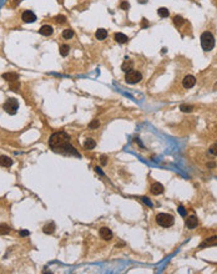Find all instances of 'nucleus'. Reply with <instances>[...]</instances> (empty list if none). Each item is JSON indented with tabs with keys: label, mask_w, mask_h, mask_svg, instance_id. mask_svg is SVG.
Segmentation results:
<instances>
[{
	"label": "nucleus",
	"mask_w": 217,
	"mask_h": 274,
	"mask_svg": "<svg viewBox=\"0 0 217 274\" xmlns=\"http://www.w3.org/2000/svg\"><path fill=\"white\" fill-rule=\"evenodd\" d=\"M157 14L160 15L161 18H167L168 15H170V11H168V9H166V8H158Z\"/></svg>",
	"instance_id": "obj_21"
},
{
	"label": "nucleus",
	"mask_w": 217,
	"mask_h": 274,
	"mask_svg": "<svg viewBox=\"0 0 217 274\" xmlns=\"http://www.w3.org/2000/svg\"><path fill=\"white\" fill-rule=\"evenodd\" d=\"M13 165V160L8 156H0V166L4 167H10Z\"/></svg>",
	"instance_id": "obj_15"
},
{
	"label": "nucleus",
	"mask_w": 217,
	"mask_h": 274,
	"mask_svg": "<svg viewBox=\"0 0 217 274\" xmlns=\"http://www.w3.org/2000/svg\"><path fill=\"white\" fill-rule=\"evenodd\" d=\"M95 38L97 40H105L107 38V31L105 29H99L96 30V33H95Z\"/></svg>",
	"instance_id": "obj_18"
},
{
	"label": "nucleus",
	"mask_w": 217,
	"mask_h": 274,
	"mask_svg": "<svg viewBox=\"0 0 217 274\" xmlns=\"http://www.w3.org/2000/svg\"><path fill=\"white\" fill-rule=\"evenodd\" d=\"M52 31H54L52 26H50V25H43V26L40 28L39 33H40L41 35H44V36H50V35L52 34Z\"/></svg>",
	"instance_id": "obj_13"
},
{
	"label": "nucleus",
	"mask_w": 217,
	"mask_h": 274,
	"mask_svg": "<svg viewBox=\"0 0 217 274\" xmlns=\"http://www.w3.org/2000/svg\"><path fill=\"white\" fill-rule=\"evenodd\" d=\"M99 126H100L99 120H92L91 122L89 123V128L90 130H96V128H99Z\"/></svg>",
	"instance_id": "obj_26"
},
{
	"label": "nucleus",
	"mask_w": 217,
	"mask_h": 274,
	"mask_svg": "<svg viewBox=\"0 0 217 274\" xmlns=\"http://www.w3.org/2000/svg\"><path fill=\"white\" fill-rule=\"evenodd\" d=\"M163 191H165V188H163V186H162L161 183H158V182L152 183V186H151V193L152 194L158 196V194H162Z\"/></svg>",
	"instance_id": "obj_8"
},
{
	"label": "nucleus",
	"mask_w": 217,
	"mask_h": 274,
	"mask_svg": "<svg viewBox=\"0 0 217 274\" xmlns=\"http://www.w3.org/2000/svg\"><path fill=\"white\" fill-rule=\"evenodd\" d=\"M127 40H129V38L125 34H122V33H116L115 34V41H116V43L125 44V43H127Z\"/></svg>",
	"instance_id": "obj_14"
},
{
	"label": "nucleus",
	"mask_w": 217,
	"mask_h": 274,
	"mask_svg": "<svg viewBox=\"0 0 217 274\" xmlns=\"http://www.w3.org/2000/svg\"><path fill=\"white\" fill-rule=\"evenodd\" d=\"M3 78L6 80L8 82H14V81H19V76L15 72H6L3 75Z\"/></svg>",
	"instance_id": "obj_12"
},
{
	"label": "nucleus",
	"mask_w": 217,
	"mask_h": 274,
	"mask_svg": "<svg viewBox=\"0 0 217 274\" xmlns=\"http://www.w3.org/2000/svg\"><path fill=\"white\" fill-rule=\"evenodd\" d=\"M156 222L158 225H161V227L168 228L173 224L175 218H173V215L168 214V213H158L156 217Z\"/></svg>",
	"instance_id": "obj_3"
},
{
	"label": "nucleus",
	"mask_w": 217,
	"mask_h": 274,
	"mask_svg": "<svg viewBox=\"0 0 217 274\" xmlns=\"http://www.w3.org/2000/svg\"><path fill=\"white\" fill-rule=\"evenodd\" d=\"M142 20H144V21H142V26H144V28H145V26H147V23H146V19H142Z\"/></svg>",
	"instance_id": "obj_37"
},
{
	"label": "nucleus",
	"mask_w": 217,
	"mask_h": 274,
	"mask_svg": "<svg viewBox=\"0 0 217 274\" xmlns=\"http://www.w3.org/2000/svg\"><path fill=\"white\" fill-rule=\"evenodd\" d=\"M186 225L188 229H195L198 225V219L196 218L195 215H191V217H188L186 219Z\"/></svg>",
	"instance_id": "obj_10"
},
{
	"label": "nucleus",
	"mask_w": 217,
	"mask_h": 274,
	"mask_svg": "<svg viewBox=\"0 0 217 274\" xmlns=\"http://www.w3.org/2000/svg\"><path fill=\"white\" fill-rule=\"evenodd\" d=\"M74 36V31L71 29H65L62 31V38L64 39H71Z\"/></svg>",
	"instance_id": "obj_23"
},
{
	"label": "nucleus",
	"mask_w": 217,
	"mask_h": 274,
	"mask_svg": "<svg viewBox=\"0 0 217 274\" xmlns=\"http://www.w3.org/2000/svg\"><path fill=\"white\" fill-rule=\"evenodd\" d=\"M183 21H185L183 18L182 16H178V15H176V16L173 18V24L176 25V26H181L183 24Z\"/></svg>",
	"instance_id": "obj_25"
},
{
	"label": "nucleus",
	"mask_w": 217,
	"mask_h": 274,
	"mask_svg": "<svg viewBox=\"0 0 217 274\" xmlns=\"http://www.w3.org/2000/svg\"><path fill=\"white\" fill-rule=\"evenodd\" d=\"M101 163H102L104 166H105V165H106V163H107V162H106V157H105V156H102V157H101Z\"/></svg>",
	"instance_id": "obj_36"
},
{
	"label": "nucleus",
	"mask_w": 217,
	"mask_h": 274,
	"mask_svg": "<svg viewBox=\"0 0 217 274\" xmlns=\"http://www.w3.org/2000/svg\"><path fill=\"white\" fill-rule=\"evenodd\" d=\"M84 147L85 150H94L96 147V142H95L92 138H87L85 142H84Z\"/></svg>",
	"instance_id": "obj_19"
},
{
	"label": "nucleus",
	"mask_w": 217,
	"mask_h": 274,
	"mask_svg": "<svg viewBox=\"0 0 217 274\" xmlns=\"http://www.w3.org/2000/svg\"><path fill=\"white\" fill-rule=\"evenodd\" d=\"M10 233V227L8 224L1 223L0 224V234H9Z\"/></svg>",
	"instance_id": "obj_22"
},
{
	"label": "nucleus",
	"mask_w": 217,
	"mask_h": 274,
	"mask_svg": "<svg viewBox=\"0 0 217 274\" xmlns=\"http://www.w3.org/2000/svg\"><path fill=\"white\" fill-rule=\"evenodd\" d=\"M20 87V83L19 81H14V82H10V88H11L13 91H18Z\"/></svg>",
	"instance_id": "obj_27"
},
{
	"label": "nucleus",
	"mask_w": 217,
	"mask_h": 274,
	"mask_svg": "<svg viewBox=\"0 0 217 274\" xmlns=\"http://www.w3.org/2000/svg\"><path fill=\"white\" fill-rule=\"evenodd\" d=\"M208 152L211 155H213V156H217V143H215V145H212L210 147V150H208Z\"/></svg>",
	"instance_id": "obj_28"
},
{
	"label": "nucleus",
	"mask_w": 217,
	"mask_h": 274,
	"mask_svg": "<svg viewBox=\"0 0 217 274\" xmlns=\"http://www.w3.org/2000/svg\"><path fill=\"white\" fill-rule=\"evenodd\" d=\"M43 232H44L45 234H52L55 232V223L54 222H50V223H47L46 225H44Z\"/></svg>",
	"instance_id": "obj_16"
},
{
	"label": "nucleus",
	"mask_w": 217,
	"mask_h": 274,
	"mask_svg": "<svg viewBox=\"0 0 217 274\" xmlns=\"http://www.w3.org/2000/svg\"><path fill=\"white\" fill-rule=\"evenodd\" d=\"M56 21L59 23V24H64L66 21V18L64 16V15H57V16H56Z\"/></svg>",
	"instance_id": "obj_30"
},
{
	"label": "nucleus",
	"mask_w": 217,
	"mask_h": 274,
	"mask_svg": "<svg viewBox=\"0 0 217 274\" xmlns=\"http://www.w3.org/2000/svg\"><path fill=\"white\" fill-rule=\"evenodd\" d=\"M180 110L183 112H191L193 110V106L192 105H186V103H182L181 106H180Z\"/></svg>",
	"instance_id": "obj_24"
},
{
	"label": "nucleus",
	"mask_w": 217,
	"mask_h": 274,
	"mask_svg": "<svg viewBox=\"0 0 217 274\" xmlns=\"http://www.w3.org/2000/svg\"><path fill=\"white\" fill-rule=\"evenodd\" d=\"M49 146L52 151L57 152V153L80 157V153L75 150V147L70 145V136L66 132H64V131L52 133L49 140Z\"/></svg>",
	"instance_id": "obj_1"
},
{
	"label": "nucleus",
	"mask_w": 217,
	"mask_h": 274,
	"mask_svg": "<svg viewBox=\"0 0 217 274\" xmlns=\"http://www.w3.org/2000/svg\"><path fill=\"white\" fill-rule=\"evenodd\" d=\"M4 110L5 112L9 113V115H15L19 110V102L16 98H8L4 103Z\"/></svg>",
	"instance_id": "obj_4"
},
{
	"label": "nucleus",
	"mask_w": 217,
	"mask_h": 274,
	"mask_svg": "<svg viewBox=\"0 0 217 274\" xmlns=\"http://www.w3.org/2000/svg\"><path fill=\"white\" fill-rule=\"evenodd\" d=\"M100 237L104 239V240H110L111 238H112V232H111L110 228L107 227H102L101 229H100Z\"/></svg>",
	"instance_id": "obj_9"
},
{
	"label": "nucleus",
	"mask_w": 217,
	"mask_h": 274,
	"mask_svg": "<svg viewBox=\"0 0 217 274\" xmlns=\"http://www.w3.org/2000/svg\"><path fill=\"white\" fill-rule=\"evenodd\" d=\"M95 171H96V173H99V175L104 176V172L101 171V168H99V167H95Z\"/></svg>",
	"instance_id": "obj_34"
},
{
	"label": "nucleus",
	"mask_w": 217,
	"mask_h": 274,
	"mask_svg": "<svg viewBox=\"0 0 217 274\" xmlns=\"http://www.w3.org/2000/svg\"><path fill=\"white\" fill-rule=\"evenodd\" d=\"M212 245H217V235L211 237V238H207L203 243L200 244V248H205V247H212Z\"/></svg>",
	"instance_id": "obj_11"
},
{
	"label": "nucleus",
	"mask_w": 217,
	"mask_h": 274,
	"mask_svg": "<svg viewBox=\"0 0 217 274\" xmlns=\"http://www.w3.org/2000/svg\"><path fill=\"white\" fill-rule=\"evenodd\" d=\"M201 46L205 51H210L213 49L215 46V38L213 35L210 33V31H205V33L201 35Z\"/></svg>",
	"instance_id": "obj_2"
},
{
	"label": "nucleus",
	"mask_w": 217,
	"mask_h": 274,
	"mask_svg": "<svg viewBox=\"0 0 217 274\" xmlns=\"http://www.w3.org/2000/svg\"><path fill=\"white\" fill-rule=\"evenodd\" d=\"M21 19H23L24 23H34L36 20V15L31 11V10H26V11L23 13Z\"/></svg>",
	"instance_id": "obj_6"
},
{
	"label": "nucleus",
	"mask_w": 217,
	"mask_h": 274,
	"mask_svg": "<svg viewBox=\"0 0 217 274\" xmlns=\"http://www.w3.org/2000/svg\"><path fill=\"white\" fill-rule=\"evenodd\" d=\"M142 202L144 203H146L147 206H150V207H152V203H151V201L147 197H142Z\"/></svg>",
	"instance_id": "obj_33"
},
{
	"label": "nucleus",
	"mask_w": 217,
	"mask_h": 274,
	"mask_svg": "<svg viewBox=\"0 0 217 274\" xmlns=\"http://www.w3.org/2000/svg\"><path fill=\"white\" fill-rule=\"evenodd\" d=\"M29 234H30V232L26 230V229H23V230L19 232V235H20V237H28Z\"/></svg>",
	"instance_id": "obj_32"
},
{
	"label": "nucleus",
	"mask_w": 217,
	"mask_h": 274,
	"mask_svg": "<svg viewBox=\"0 0 217 274\" xmlns=\"http://www.w3.org/2000/svg\"><path fill=\"white\" fill-rule=\"evenodd\" d=\"M69 52H70V46L66 45V44H62L60 46V55L65 57V56L69 55Z\"/></svg>",
	"instance_id": "obj_20"
},
{
	"label": "nucleus",
	"mask_w": 217,
	"mask_h": 274,
	"mask_svg": "<svg viewBox=\"0 0 217 274\" xmlns=\"http://www.w3.org/2000/svg\"><path fill=\"white\" fill-rule=\"evenodd\" d=\"M195 83H196V78L192 75L185 76V78L182 80V85H183L185 88H191V87L195 86Z\"/></svg>",
	"instance_id": "obj_7"
},
{
	"label": "nucleus",
	"mask_w": 217,
	"mask_h": 274,
	"mask_svg": "<svg viewBox=\"0 0 217 274\" xmlns=\"http://www.w3.org/2000/svg\"><path fill=\"white\" fill-rule=\"evenodd\" d=\"M207 167L208 168H213V167H216V163L215 162H208L207 163Z\"/></svg>",
	"instance_id": "obj_35"
},
{
	"label": "nucleus",
	"mask_w": 217,
	"mask_h": 274,
	"mask_svg": "<svg viewBox=\"0 0 217 274\" xmlns=\"http://www.w3.org/2000/svg\"><path fill=\"white\" fill-rule=\"evenodd\" d=\"M132 66H134V62H132L130 59H125V61H124L122 66H121V68H122V71L129 72V71L132 70Z\"/></svg>",
	"instance_id": "obj_17"
},
{
	"label": "nucleus",
	"mask_w": 217,
	"mask_h": 274,
	"mask_svg": "<svg viewBox=\"0 0 217 274\" xmlns=\"http://www.w3.org/2000/svg\"><path fill=\"white\" fill-rule=\"evenodd\" d=\"M120 8L122 9V10H129V9H130V4H129L127 1H125V0H124V1H121Z\"/></svg>",
	"instance_id": "obj_29"
},
{
	"label": "nucleus",
	"mask_w": 217,
	"mask_h": 274,
	"mask_svg": "<svg viewBox=\"0 0 217 274\" xmlns=\"http://www.w3.org/2000/svg\"><path fill=\"white\" fill-rule=\"evenodd\" d=\"M177 210H178V213L181 214V215H186V209H185V207H182V206H180V207L177 208Z\"/></svg>",
	"instance_id": "obj_31"
},
{
	"label": "nucleus",
	"mask_w": 217,
	"mask_h": 274,
	"mask_svg": "<svg viewBox=\"0 0 217 274\" xmlns=\"http://www.w3.org/2000/svg\"><path fill=\"white\" fill-rule=\"evenodd\" d=\"M141 78H142V75H141L139 71H136V70H131V71H129V72H126V76H125L126 82H127V83H131V85L140 82Z\"/></svg>",
	"instance_id": "obj_5"
}]
</instances>
